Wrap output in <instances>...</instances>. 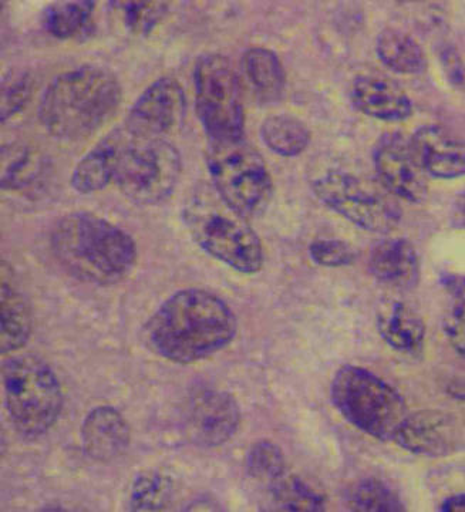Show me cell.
<instances>
[{
  "instance_id": "1",
  "label": "cell",
  "mask_w": 465,
  "mask_h": 512,
  "mask_svg": "<svg viewBox=\"0 0 465 512\" xmlns=\"http://www.w3.org/2000/svg\"><path fill=\"white\" fill-rule=\"evenodd\" d=\"M237 329V316L224 299L205 289H184L148 320L146 340L155 355L190 365L227 348Z\"/></svg>"
},
{
  "instance_id": "2",
  "label": "cell",
  "mask_w": 465,
  "mask_h": 512,
  "mask_svg": "<svg viewBox=\"0 0 465 512\" xmlns=\"http://www.w3.org/2000/svg\"><path fill=\"white\" fill-rule=\"evenodd\" d=\"M52 248L70 275L89 284H117L130 275L137 261L133 238L89 212H74L57 222Z\"/></svg>"
},
{
  "instance_id": "3",
  "label": "cell",
  "mask_w": 465,
  "mask_h": 512,
  "mask_svg": "<svg viewBox=\"0 0 465 512\" xmlns=\"http://www.w3.org/2000/svg\"><path fill=\"white\" fill-rule=\"evenodd\" d=\"M121 96L119 80L109 70L80 67L60 74L47 87L40 101V121L59 140H86L119 110Z\"/></svg>"
},
{
  "instance_id": "4",
  "label": "cell",
  "mask_w": 465,
  "mask_h": 512,
  "mask_svg": "<svg viewBox=\"0 0 465 512\" xmlns=\"http://www.w3.org/2000/svg\"><path fill=\"white\" fill-rule=\"evenodd\" d=\"M184 220L194 241L222 264L241 274L261 271V239L248 218L232 208L214 185L195 190L185 205Z\"/></svg>"
},
{
  "instance_id": "5",
  "label": "cell",
  "mask_w": 465,
  "mask_h": 512,
  "mask_svg": "<svg viewBox=\"0 0 465 512\" xmlns=\"http://www.w3.org/2000/svg\"><path fill=\"white\" fill-rule=\"evenodd\" d=\"M114 184L136 204L155 205L170 197L181 177V157L165 138L141 137L119 128Z\"/></svg>"
},
{
  "instance_id": "6",
  "label": "cell",
  "mask_w": 465,
  "mask_h": 512,
  "mask_svg": "<svg viewBox=\"0 0 465 512\" xmlns=\"http://www.w3.org/2000/svg\"><path fill=\"white\" fill-rule=\"evenodd\" d=\"M6 407L13 426L39 437L55 426L63 409L62 384L52 367L33 355L10 357L2 367Z\"/></svg>"
},
{
  "instance_id": "7",
  "label": "cell",
  "mask_w": 465,
  "mask_h": 512,
  "mask_svg": "<svg viewBox=\"0 0 465 512\" xmlns=\"http://www.w3.org/2000/svg\"><path fill=\"white\" fill-rule=\"evenodd\" d=\"M332 400L350 424L379 440H396L409 417L403 397L362 367L345 366L336 373Z\"/></svg>"
},
{
  "instance_id": "8",
  "label": "cell",
  "mask_w": 465,
  "mask_h": 512,
  "mask_svg": "<svg viewBox=\"0 0 465 512\" xmlns=\"http://www.w3.org/2000/svg\"><path fill=\"white\" fill-rule=\"evenodd\" d=\"M207 165L218 194L247 218L264 214L274 183L261 154L244 138L211 140Z\"/></svg>"
},
{
  "instance_id": "9",
  "label": "cell",
  "mask_w": 465,
  "mask_h": 512,
  "mask_svg": "<svg viewBox=\"0 0 465 512\" xmlns=\"http://www.w3.org/2000/svg\"><path fill=\"white\" fill-rule=\"evenodd\" d=\"M312 188L326 207L366 231L387 234L402 220L392 192L355 174L328 171L313 180Z\"/></svg>"
},
{
  "instance_id": "10",
  "label": "cell",
  "mask_w": 465,
  "mask_h": 512,
  "mask_svg": "<svg viewBox=\"0 0 465 512\" xmlns=\"http://www.w3.org/2000/svg\"><path fill=\"white\" fill-rule=\"evenodd\" d=\"M195 101L211 140L244 136L245 114L237 73L224 56L201 57L195 66Z\"/></svg>"
},
{
  "instance_id": "11",
  "label": "cell",
  "mask_w": 465,
  "mask_h": 512,
  "mask_svg": "<svg viewBox=\"0 0 465 512\" xmlns=\"http://www.w3.org/2000/svg\"><path fill=\"white\" fill-rule=\"evenodd\" d=\"M374 167L379 180L394 197L421 204L429 197L426 173L417 161L411 141L403 134L383 136L374 150Z\"/></svg>"
},
{
  "instance_id": "12",
  "label": "cell",
  "mask_w": 465,
  "mask_h": 512,
  "mask_svg": "<svg viewBox=\"0 0 465 512\" xmlns=\"http://www.w3.org/2000/svg\"><path fill=\"white\" fill-rule=\"evenodd\" d=\"M241 424L234 397L221 390H202L191 397L185 409V430L192 443L212 448L227 443Z\"/></svg>"
},
{
  "instance_id": "13",
  "label": "cell",
  "mask_w": 465,
  "mask_h": 512,
  "mask_svg": "<svg viewBox=\"0 0 465 512\" xmlns=\"http://www.w3.org/2000/svg\"><path fill=\"white\" fill-rule=\"evenodd\" d=\"M185 94L177 80H157L138 97L126 127L141 137L164 138L183 126Z\"/></svg>"
},
{
  "instance_id": "14",
  "label": "cell",
  "mask_w": 465,
  "mask_h": 512,
  "mask_svg": "<svg viewBox=\"0 0 465 512\" xmlns=\"http://www.w3.org/2000/svg\"><path fill=\"white\" fill-rule=\"evenodd\" d=\"M424 173L441 180L465 175V140L447 127L427 124L410 138Z\"/></svg>"
},
{
  "instance_id": "15",
  "label": "cell",
  "mask_w": 465,
  "mask_h": 512,
  "mask_svg": "<svg viewBox=\"0 0 465 512\" xmlns=\"http://www.w3.org/2000/svg\"><path fill=\"white\" fill-rule=\"evenodd\" d=\"M353 106L367 117L389 123L410 119L413 103L400 84L389 77L362 74L350 90Z\"/></svg>"
},
{
  "instance_id": "16",
  "label": "cell",
  "mask_w": 465,
  "mask_h": 512,
  "mask_svg": "<svg viewBox=\"0 0 465 512\" xmlns=\"http://www.w3.org/2000/svg\"><path fill=\"white\" fill-rule=\"evenodd\" d=\"M130 440V426L114 407H96L83 421V447L93 460L101 463L116 460L126 453Z\"/></svg>"
},
{
  "instance_id": "17",
  "label": "cell",
  "mask_w": 465,
  "mask_h": 512,
  "mask_svg": "<svg viewBox=\"0 0 465 512\" xmlns=\"http://www.w3.org/2000/svg\"><path fill=\"white\" fill-rule=\"evenodd\" d=\"M397 444L410 453L438 457L450 453L457 441L453 421L437 412L411 414L396 436Z\"/></svg>"
},
{
  "instance_id": "18",
  "label": "cell",
  "mask_w": 465,
  "mask_h": 512,
  "mask_svg": "<svg viewBox=\"0 0 465 512\" xmlns=\"http://www.w3.org/2000/svg\"><path fill=\"white\" fill-rule=\"evenodd\" d=\"M376 318L380 336L390 348L404 355H414L423 348V319L407 303L384 301L377 308Z\"/></svg>"
},
{
  "instance_id": "19",
  "label": "cell",
  "mask_w": 465,
  "mask_h": 512,
  "mask_svg": "<svg viewBox=\"0 0 465 512\" xmlns=\"http://www.w3.org/2000/svg\"><path fill=\"white\" fill-rule=\"evenodd\" d=\"M370 269L374 278L384 285L411 288L419 279V255L407 239H387L373 249Z\"/></svg>"
},
{
  "instance_id": "20",
  "label": "cell",
  "mask_w": 465,
  "mask_h": 512,
  "mask_svg": "<svg viewBox=\"0 0 465 512\" xmlns=\"http://www.w3.org/2000/svg\"><path fill=\"white\" fill-rule=\"evenodd\" d=\"M32 325L28 302L13 282L9 266L2 264V353L22 349L32 335Z\"/></svg>"
},
{
  "instance_id": "21",
  "label": "cell",
  "mask_w": 465,
  "mask_h": 512,
  "mask_svg": "<svg viewBox=\"0 0 465 512\" xmlns=\"http://www.w3.org/2000/svg\"><path fill=\"white\" fill-rule=\"evenodd\" d=\"M117 154L119 131L114 130L77 164L72 177L73 187L82 194H92L114 183Z\"/></svg>"
},
{
  "instance_id": "22",
  "label": "cell",
  "mask_w": 465,
  "mask_h": 512,
  "mask_svg": "<svg viewBox=\"0 0 465 512\" xmlns=\"http://www.w3.org/2000/svg\"><path fill=\"white\" fill-rule=\"evenodd\" d=\"M377 55L394 73L414 76L426 72L427 57L414 37L399 29H384L377 37Z\"/></svg>"
},
{
  "instance_id": "23",
  "label": "cell",
  "mask_w": 465,
  "mask_h": 512,
  "mask_svg": "<svg viewBox=\"0 0 465 512\" xmlns=\"http://www.w3.org/2000/svg\"><path fill=\"white\" fill-rule=\"evenodd\" d=\"M244 70L255 93L262 100L279 99L285 89V72L281 60L265 47H252L244 56Z\"/></svg>"
},
{
  "instance_id": "24",
  "label": "cell",
  "mask_w": 465,
  "mask_h": 512,
  "mask_svg": "<svg viewBox=\"0 0 465 512\" xmlns=\"http://www.w3.org/2000/svg\"><path fill=\"white\" fill-rule=\"evenodd\" d=\"M261 134L269 150L282 157L299 156L310 143L309 128L303 121L289 114H278L266 119Z\"/></svg>"
},
{
  "instance_id": "25",
  "label": "cell",
  "mask_w": 465,
  "mask_h": 512,
  "mask_svg": "<svg viewBox=\"0 0 465 512\" xmlns=\"http://www.w3.org/2000/svg\"><path fill=\"white\" fill-rule=\"evenodd\" d=\"M174 484L170 477L158 471L140 474L131 485L128 508L131 511H163L170 507Z\"/></svg>"
},
{
  "instance_id": "26",
  "label": "cell",
  "mask_w": 465,
  "mask_h": 512,
  "mask_svg": "<svg viewBox=\"0 0 465 512\" xmlns=\"http://www.w3.org/2000/svg\"><path fill=\"white\" fill-rule=\"evenodd\" d=\"M94 10L93 0H69L57 3L46 13V28L59 39L82 35L89 28Z\"/></svg>"
},
{
  "instance_id": "27",
  "label": "cell",
  "mask_w": 465,
  "mask_h": 512,
  "mask_svg": "<svg viewBox=\"0 0 465 512\" xmlns=\"http://www.w3.org/2000/svg\"><path fill=\"white\" fill-rule=\"evenodd\" d=\"M274 503L279 510L319 511L325 508V497L301 477L283 476L272 484Z\"/></svg>"
},
{
  "instance_id": "28",
  "label": "cell",
  "mask_w": 465,
  "mask_h": 512,
  "mask_svg": "<svg viewBox=\"0 0 465 512\" xmlns=\"http://www.w3.org/2000/svg\"><path fill=\"white\" fill-rule=\"evenodd\" d=\"M121 22L134 35H147L163 20L173 0H114Z\"/></svg>"
},
{
  "instance_id": "29",
  "label": "cell",
  "mask_w": 465,
  "mask_h": 512,
  "mask_svg": "<svg viewBox=\"0 0 465 512\" xmlns=\"http://www.w3.org/2000/svg\"><path fill=\"white\" fill-rule=\"evenodd\" d=\"M247 468L249 476L272 485L285 476V457L272 441H256L249 448Z\"/></svg>"
},
{
  "instance_id": "30",
  "label": "cell",
  "mask_w": 465,
  "mask_h": 512,
  "mask_svg": "<svg viewBox=\"0 0 465 512\" xmlns=\"http://www.w3.org/2000/svg\"><path fill=\"white\" fill-rule=\"evenodd\" d=\"M349 504L352 510L367 512L400 511L404 508L399 497L377 480L357 483L350 491Z\"/></svg>"
},
{
  "instance_id": "31",
  "label": "cell",
  "mask_w": 465,
  "mask_h": 512,
  "mask_svg": "<svg viewBox=\"0 0 465 512\" xmlns=\"http://www.w3.org/2000/svg\"><path fill=\"white\" fill-rule=\"evenodd\" d=\"M43 163L33 151L20 148L5 156L3 165L2 188L5 190H23L35 183L42 171Z\"/></svg>"
},
{
  "instance_id": "32",
  "label": "cell",
  "mask_w": 465,
  "mask_h": 512,
  "mask_svg": "<svg viewBox=\"0 0 465 512\" xmlns=\"http://www.w3.org/2000/svg\"><path fill=\"white\" fill-rule=\"evenodd\" d=\"M313 261L326 268H340L353 264L356 258L355 249L340 239H318L309 248Z\"/></svg>"
},
{
  "instance_id": "33",
  "label": "cell",
  "mask_w": 465,
  "mask_h": 512,
  "mask_svg": "<svg viewBox=\"0 0 465 512\" xmlns=\"http://www.w3.org/2000/svg\"><path fill=\"white\" fill-rule=\"evenodd\" d=\"M448 342L465 359V299H458L444 318Z\"/></svg>"
},
{
  "instance_id": "34",
  "label": "cell",
  "mask_w": 465,
  "mask_h": 512,
  "mask_svg": "<svg viewBox=\"0 0 465 512\" xmlns=\"http://www.w3.org/2000/svg\"><path fill=\"white\" fill-rule=\"evenodd\" d=\"M30 94L29 80L19 79L6 87L2 96V119L6 120L25 104Z\"/></svg>"
},
{
  "instance_id": "35",
  "label": "cell",
  "mask_w": 465,
  "mask_h": 512,
  "mask_svg": "<svg viewBox=\"0 0 465 512\" xmlns=\"http://www.w3.org/2000/svg\"><path fill=\"white\" fill-rule=\"evenodd\" d=\"M440 510L446 512H465V494H458L448 498L441 505Z\"/></svg>"
},
{
  "instance_id": "36",
  "label": "cell",
  "mask_w": 465,
  "mask_h": 512,
  "mask_svg": "<svg viewBox=\"0 0 465 512\" xmlns=\"http://www.w3.org/2000/svg\"><path fill=\"white\" fill-rule=\"evenodd\" d=\"M453 218L456 227L465 229V192L458 197L454 205Z\"/></svg>"
},
{
  "instance_id": "37",
  "label": "cell",
  "mask_w": 465,
  "mask_h": 512,
  "mask_svg": "<svg viewBox=\"0 0 465 512\" xmlns=\"http://www.w3.org/2000/svg\"><path fill=\"white\" fill-rule=\"evenodd\" d=\"M404 2H417V0H404Z\"/></svg>"
}]
</instances>
